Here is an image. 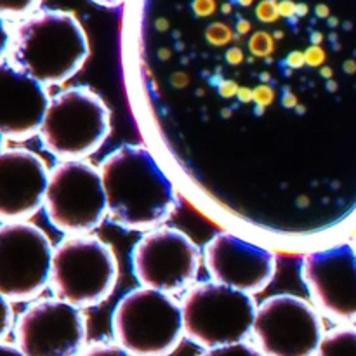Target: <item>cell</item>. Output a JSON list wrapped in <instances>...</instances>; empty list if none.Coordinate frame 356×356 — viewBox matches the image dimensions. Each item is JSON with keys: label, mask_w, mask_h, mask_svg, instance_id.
I'll list each match as a JSON object with an SVG mask.
<instances>
[{"label": "cell", "mask_w": 356, "mask_h": 356, "mask_svg": "<svg viewBox=\"0 0 356 356\" xmlns=\"http://www.w3.org/2000/svg\"><path fill=\"white\" fill-rule=\"evenodd\" d=\"M51 96L47 86L3 59L0 66V131L10 141L40 134Z\"/></svg>", "instance_id": "obj_16"}, {"label": "cell", "mask_w": 356, "mask_h": 356, "mask_svg": "<svg viewBox=\"0 0 356 356\" xmlns=\"http://www.w3.org/2000/svg\"><path fill=\"white\" fill-rule=\"evenodd\" d=\"M44 211L65 235H89L108 216L99 167L87 160H65L49 174Z\"/></svg>", "instance_id": "obj_8"}, {"label": "cell", "mask_w": 356, "mask_h": 356, "mask_svg": "<svg viewBox=\"0 0 356 356\" xmlns=\"http://www.w3.org/2000/svg\"><path fill=\"white\" fill-rule=\"evenodd\" d=\"M80 356H134L118 343H96L87 348Z\"/></svg>", "instance_id": "obj_20"}, {"label": "cell", "mask_w": 356, "mask_h": 356, "mask_svg": "<svg viewBox=\"0 0 356 356\" xmlns=\"http://www.w3.org/2000/svg\"><path fill=\"white\" fill-rule=\"evenodd\" d=\"M115 341L134 356H169L184 336L183 308L165 292L129 291L111 313Z\"/></svg>", "instance_id": "obj_4"}, {"label": "cell", "mask_w": 356, "mask_h": 356, "mask_svg": "<svg viewBox=\"0 0 356 356\" xmlns=\"http://www.w3.org/2000/svg\"><path fill=\"white\" fill-rule=\"evenodd\" d=\"M108 218L127 232L160 228L179 205L176 184L156 156L143 145H124L99 165Z\"/></svg>", "instance_id": "obj_2"}, {"label": "cell", "mask_w": 356, "mask_h": 356, "mask_svg": "<svg viewBox=\"0 0 356 356\" xmlns=\"http://www.w3.org/2000/svg\"><path fill=\"white\" fill-rule=\"evenodd\" d=\"M54 247L30 221L0 226V294L16 302L33 301L51 284Z\"/></svg>", "instance_id": "obj_9"}, {"label": "cell", "mask_w": 356, "mask_h": 356, "mask_svg": "<svg viewBox=\"0 0 356 356\" xmlns=\"http://www.w3.org/2000/svg\"><path fill=\"white\" fill-rule=\"evenodd\" d=\"M14 327H16V322H14L13 302L2 298V332H0L2 339H6L9 332H14Z\"/></svg>", "instance_id": "obj_21"}, {"label": "cell", "mask_w": 356, "mask_h": 356, "mask_svg": "<svg viewBox=\"0 0 356 356\" xmlns=\"http://www.w3.org/2000/svg\"><path fill=\"white\" fill-rule=\"evenodd\" d=\"M117 282V256L97 236L70 235L54 247L51 287L61 301L92 308L110 298Z\"/></svg>", "instance_id": "obj_7"}, {"label": "cell", "mask_w": 356, "mask_h": 356, "mask_svg": "<svg viewBox=\"0 0 356 356\" xmlns=\"http://www.w3.org/2000/svg\"><path fill=\"white\" fill-rule=\"evenodd\" d=\"M94 3L97 6H103V7H118L125 2V0H92Z\"/></svg>", "instance_id": "obj_23"}, {"label": "cell", "mask_w": 356, "mask_h": 356, "mask_svg": "<svg viewBox=\"0 0 356 356\" xmlns=\"http://www.w3.org/2000/svg\"><path fill=\"white\" fill-rule=\"evenodd\" d=\"M181 308L184 336L205 350L243 343L257 313L252 296L214 280L188 289Z\"/></svg>", "instance_id": "obj_6"}, {"label": "cell", "mask_w": 356, "mask_h": 356, "mask_svg": "<svg viewBox=\"0 0 356 356\" xmlns=\"http://www.w3.org/2000/svg\"><path fill=\"white\" fill-rule=\"evenodd\" d=\"M44 159L26 148H3L0 153V218L26 221L44 207L49 186Z\"/></svg>", "instance_id": "obj_15"}, {"label": "cell", "mask_w": 356, "mask_h": 356, "mask_svg": "<svg viewBox=\"0 0 356 356\" xmlns=\"http://www.w3.org/2000/svg\"><path fill=\"white\" fill-rule=\"evenodd\" d=\"M353 247H355V250H356V236H355V245Z\"/></svg>", "instance_id": "obj_24"}, {"label": "cell", "mask_w": 356, "mask_h": 356, "mask_svg": "<svg viewBox=\"0 0 356 356\" xmlns=\"http://www.w3.org/2000/svg\"><path fill=\"white\" fill-rule=\"evenodd\" d=\"M202 259L197 243L170 226L143 233L131 252L132 273L139 285L165 294L193 287Z\"/></svg>", "instance_id": "obj_10"}, {"label": "cell", "mask_w": 356, "mask_h": 356, "mask_svg": "<svg viewBox=\"0 0 356 356\" xmlns=\"http://www.w3.org/2000/svg\"><path fill=\"white\" fill-rule=\"evenodd\" d=\"M40 0H0V10L3 19H23L35 13Z\"/></svg>", "instance_id": "obj_18"}, {"label": "cell", "mask_w": 356, "mask_h": 356, "mask_svg": "<svg viewBox=\"0 0 356 356\" xmlns=\"http://www.w3.org/2000/svg\"><path fill=\"white\" fill-rule=\"evenodd\" d=\"M110 110L97 92L83 86L68 87L51 97L40 129V143L51 155L86 160L110 134Z\"/></svg>", "instance_id": "obj_5"}, {"label": "cell", "mask_w": 356, "mask_h": 356, "mask_svg": "<svg viewBox=\"0 0 356 356\" xmlns=\"http://www.w3.org/2000/svg\"><path fill=\"white\" fill-rule=\"evenodd\" d=\"M301 278L316 309L336 320L356 318V250L351 243L306 254Z\"/></svg>", "instance_id": "obj_13"}, {"label": "cell", "mask_w": 356, "mask_h": 356, "mask_svg": "<svg viewBox=\"0 0 356 356\" xmlns=\"http://www.w3.org/2000/svg\"><path fill=\"white\" fill-rule=\"evenodd\" d=\"M254 339L264 356H315L323 336L318 309L292 294H275L257 305Z\"/></svg>", "instance_id": "obj_11"}, {"label": "cell", "mask_w": 356, "mask_h": 356, "mask_svg": "<svg viewBox=\"0 0 356 356\" xmlns=\"http://www.w3.org/2000/svg\"><path fill=\"white\" fill-rule=\"evenodd\" d=\"M315 356H356L355 327H337L327 332Z\"/></svg>", "instance_id": "obj_17"}, {"label": "cell", "mask_w": 356, "mask_h": 356, "mask_svg": "<svg viewBox=\"0 0 356 356\" xmlns=\"http://www.w3.org/2000/svg\"><path fill=\"white\" fill-rule=\"evenodd\" d=\"M0 356H24V355L16 344L2 343V346H0Z\"/></svg>", "instance_id": "obj_22"}, {"label": "cell", "mask_w": 356, "mask_h": 356, "mask_svg": "<svg viewBox=\"0 0 356 356\" xmlns=\"http://www.w3.org/2000/svg\"><path fill=\"white\" fill-rule=\"evenodd\" d=\"M212 280L254 296L268 287L277 273V257L270 249L232 232H219L202 250Z\"/></svg>", "instance_id": "obj_14"}, {"label": "cell", "mask_w": 356, "mask_h": 356, "mask_svg": "<svg viewBox=\"0 0 356 356\" xmlns=\"http://www.w3.org/2000/svg\"><path fill=\"white\" fill-rule=\"evenodd\" d=\"M89 58L87 33L75 14L42 9L17 21L3 59L44 86H61Z\"/></svg>", "instance_id": "obj_3"}, {"label": "cell", "mask_w": 356, "mask_h": 356, "mask_svg": "<svg viewBox=\"0 0 356 356\" xmlns=\"http://www.w3.org/2000/svg\"><path fill=\"white\" fill-rule=\"evenodd\" d=\"M200 356H264L261 353L259 348L252 346L249 343H236V344H228V346H219V348H211V350H205Z\"/></svg>", "instance_id": "obj_19"}, {"label": "cell", "mask_w": 356, "mask_h": 356, "mask_svg": "<svg viewBox=\"0 0 356 356\" xmlns=\"http://www.w3.org/2000/svg\"><path fill=\"white\" fill-rule=\"evenodd\" d=\"M346 0H131L129 40L138 72L165 82L198 75L209 120L236 122L292 165H309L306 138H327V94L339 90ZM153 83V86H160ZM191 86V83H190ZM186 86V87H190ZM183 87V89H186ZM181 90V89H177ZM207 110V111H209Z\"/></svg>", "instance_id": "obj_1"}, {"label": "cell", "mask_w": 356, "mask_h": 356, "mask_svg": "<svg viewBox=\"0 0 356 356\" xmlns=\"http://www.w3.org/2000/svg\"><path fill=\"white\" fill-rule=\"evenodd\" d=\"M14 336L24 356H79L87 339L86 316L58 298L37 299L16 318Z\"/></svg>", "instance_id": "obj_12"}]
</instances>
